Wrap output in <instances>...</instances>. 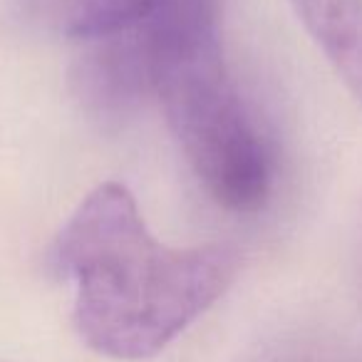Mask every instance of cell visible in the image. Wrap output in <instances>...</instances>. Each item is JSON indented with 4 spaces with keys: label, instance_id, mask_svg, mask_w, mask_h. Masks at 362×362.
Masks as SVG:
<instances>
[{
    "label": "cell",
    "instance_id": "1",
    "mask_svg": "<svg viewBox=\"0 0 362 362\" xmlns=\"http://www.w3.org/2000/svg\"><path fill=\"white\" fill-rule=\"evenodd\" d=\"M55 263L75 286L82 340L112 360L159 355L226 293L238 253L223 243L176 248L146 228L122 184L95 187L55 241Z\"/></svg>",
    "mask_w": 362,
    "mask_h": 362
},
{
    "label": "cell",
    "instance_id": "2",
    "mask_svg": "<svg viewBox=\"0 0 362 362\" xmlns=\"http://www.w3.org/2000/svg\"><path fill=\"white\" fill-rule=\"evenodd\" d=\"M223 0H159L139 18L151 50V100L206 194L236 214L263 209L273 159L231 75Z\"/></svg>",
    "mask_w": 362,
    "mask_h": 362
},
{
    "label": "cell",
    "instance_id": "3",
    "mask_svg": "<svg viewBox=\"0 0 362 362\" xmlns=\"http://www.w3.org/2000/svg\"><path fill=\"white\" fill-rule=\"evenodd\" d=\"M308 35L362 105V0H291Z\"/></svg>",
    "mask_w": 362,
    "mask_h": 362
},
{
    "label": "cell",
    "instance_id": "4",
    "mask_svg": "<svg viewBox=\"0 0 362 362\" xmlns=\"http://www.w3.org/2000/svg\"><path fill=\"white\" fill-rule=\"evenodd\" d=\"M159 0H21L33 25L45 33L90 42L149 13Z\"/></svg>",
    "mask_w": 362,
    "mask_h": 362
},
{
    "label": "cell",
    "instance_id": "5",
    "mask_svg": "<svg viewBox=\"0 0 362 362\" xmlns=\"http://www.w3.org/2000/svg\"><path fill=\"white\" fill-rule=\"evenodd\" d=\"M357 281H360V293H362V226H360V243H357Z\"/></svg>",
    "mask_w": 362,
    "mask_h": 362
},
{
    "label": "cell",
    "instance_id": "6",
    "mask_svg": "<svg viewBox=\"0 0 362 362\" xmlns=\"http://www.w3.org/2000/svg\"><path fill=\"white\" fill-rule=\"evenodd\" d=\"M281 362H293V360H281Z\"/></svg>",
    "mask_w": 362,
    "mask_h": 362
}]
</instances>
